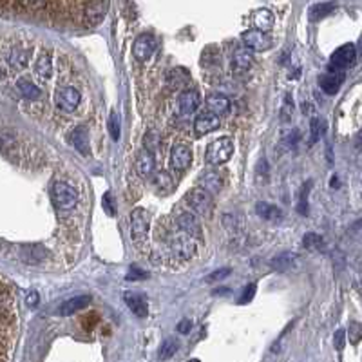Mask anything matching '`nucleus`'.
<instances>
[{
    "label": "nucleus",
    "mask_w": 362,
    "mask_h": 362,
    "mask_svg": "<svg viewBox=\"0 0 362 362\" xmlns=\"http://www.w3.org/2000/svg\"><path fill=\"white\" fill-rule=\"evenodd\" d=\"M234 143L230 138L223 136L219 140L212 141L210 147L206 149V163L210 165H223L232 158Z\"/></svg>",
    "instance_id": "f257e3e1"
},
{
    "label": "nucleus",
    "mask_w": 362,
    "mask_h": 362,
    "mask_svg": "<svg viewBox=\"0 0 362 362\" xmlns=\"http://www.w3.org/2000/svg\"><path fill=\"white\" fill-rule=\"evenodd\" d=\"M51 196H53L54 205H56L58 208H62V210L74 208V206H77V203H78L77 190H74L71 185L64 183V181H58V183L53 185Z\"/></svg>",
    "instance_id": "f03ea898"
},
{
    "label": "nucleus",
    "mask_w": 362,
    "mask_h": 362,
    "mask_svg": "<svg viewBox=\"0 0 362 362\" xmlns=\"http://www.w3.org/2000/svg\"><path fill=\"white\" fill-rule=\"evenodd\" d=\"M107 9H109L107 2H89V4H82L80 16L85 26L92 27V26H98V24L105 18Z\"/></svg>",
    "instance_id": "7ed1b4c3"
},
{
    "label": "nucleus",
    "mask_w": 362,
    "mask_h": 362,
    "mask_svg": "<svg viewBox=\"0 0 362 362\" xmlns=\"http://www.w3.org/2000/svg\"><path fill=\"white\" fill-rule=\"evenodd\" d=\"M149 234V214L145 208H134L130 212V237L143 241Z\"/></svg>",
    "instance_id": "20e7f679"
},
{
    "label": "nucleus",
    "mask_w": 362,
    "mask_h": 362,
    "mask_svg": "<svg viewBox=\"0 0 362 362\" xmlns=\"http://www.w3.org/2000/svg\"><path fill=\"white\" fill-rule=\"evenodd\" d=\"M192 161V153L188 149V145L183 141H178V143L172 145L170 150V167L174 172H183L185 168H188Z\"/></svg>",
    "instance_id": "39448f33"
},
{
    "label": "nucleus",
    "mask_w": 362,
    "mask_h": 362,
    "mask_svg": "<svg viewBox=\"0 0 362 362\" xmlns=\"http://www.w3.org/2000/svg\"><path fill=\"white\" fill-rule=\"evenodd\" d=\"M357 58V49L353 44H344L339 49L333 51L332 58H330V67L337 69V71H344L346 67H350Z\"/></svg>",
    "instance_id": "423d86ee"
},
{
    "label": "nucleus",
    "mask_w": 362,
    "mask_h": 362,
    "mask_svg": "<svg viewBox=\"0 0 362 362\" xmlns=\"http://www.w3.org/2000/svg\"><path fill=\"white\" fill-rule=\"evenodd\" d=\"M241 40H243V44L246 46V49H250V51H266L272 47L270 36L257 29L244 31V33L241 34Z\"/></svg>",
    "instance_id": "0eeeda50"
},
{
    "label": "nucleus",
    "mask_w": 362,
    "mask_h": 362,
    "mask_svg": "<svg viewBox=\"0 0 362 362\" xmlns=\"http://www.w3.org/2000/svg\"><path fill=\"white\" fill-rule=\"evenodd\" d=\"M80 91L74 87H62L60 91L56 92V105L60 107L62 111L65 112H72L80 105Z\"/></svg>",
    "instance_id": "6e6552de"
},
{
    "label": "nucleus",
    "mask_w": 362,
    "mask_h": 362,
    "mask_svg": "<svg viewBox=\"0 0 362 362\" xmlns=\"http://www.w3.org/2000/svg\"><path fill=\"white\" fill-rule=\"evenodd\" d=\"M154 49H156V40H154L153 34H140L136 40H134V46H132V53L134 56L138 58L140 62H145L149 60L153 56Z\"/></svg>",
    "instance_id": "1a4fd4ad"
},
{
    "label": "nucleus",
    "mask_w": 362,
    "mask_h": 362,
    "mask_svg": "<svg viewBox=\"0 0 362 362\" xmlns=\"http://www.w3.org/2000/svg\"><path fill=\"white\" fill-rule=\"evenodd\" d=\"M344 82V72L337 71V69L330 67L328 72H324L322 77L319 78V85L326 94H337Z\"/></svg>",
    "instance_id": "9d476101"
},
{
    "label": "nucleus",
    "mask_w": 362,
    "mask_h": 362,
    "mask_svg": "<svg viewBox=\"0 0 362 362\" xmlns=\"http://www.w3.org/2000/svg\"><path fill=\"white\" fill-rule=\"evenodd\" d=\"M185 199H187L188 205H190L192 208H194L196 212H199V214L208 212L210 203H212L210 194L206 190H203V188H192V190H188L187 196H185Z\"/></svg>",
    "instance_id": "9b49d317"
},
{
    "label": "nucleus",
    "mask_w": 362,
    "mask_h": 362,
    "mask_svg": "<svg viewBox=\"0 0 362 362\" xmlns=\"http://www.w3.org/2000/svg\"><path fill=\"white\" fill-rule=\"evenodd\" d=\"M123 301H125V304L129 306L130 312H132L136 317H140V319L149 315V304H147V299H145L141 294H138V292H125Z\"/></svg>",
    "instance_id": "f8f14e48"
},
{
    "label": "nucleus",
    "mask_w": 362,
    "mask_h": 362,
    "mask_svg": "<svg viewBox=\"0 0 362 362\" xmlns=\"http://www.w3.org/2000/svg\"><path fill=\"white\" fill-rule=\"evenodd\" d=\"M178 102H179V111L183 112L185 116H190L192 112H196V109L199 107V102H201V98H199L198 89L188 87V89H185L181 94H179Z\"/></svg>",
    "instance_id": "ddd939ff"
},
{
    "label": "nucleus",
    "mask_w": 362,
    "mask_h": 362,
    "mask_svg": "<svg viewBox=\"0 0 362 362\" xmlns=\"http://www.w3.org/2000/svg\"><path fill=\"white\" fill-rule=\"evenodd\" d=\"M219 125H221V118L216 116V115H212V112H208V111H203L194 122V129H196V132H198L199 136L212 132V130H216Z\"/></svg>",
    "instance_id": "4468645a"
},
{
    "label": "nucleus",
    "mask_w": 362,
    "mask_h": 362,
    "mask_svg": "<svg viewBox=\"0 0 362 362\" xmlns=\"http://www.w3.org/2000/svg\"><path fill=\"white\" fill-rule=\"evenodd\" d=\"M29 56H31L29 49H24L22 46H13L9 49L8 56H6V62H8V65L13 71H22L29 64Z\"/></svg>",
    "instance_id": "2eb2a0df"
},
{
    "label": "nucleus",
    "mask_w": 362,
    "mask_h": 362,
    "mask_svg": "<svg viewBox=\"0 0 362 362\" xmlns=\"http://www.w3.org/2000/svg\"><path fill=\"white\" fill-rule=\"evenodd\" d=\"M178 226L183 230L185 234H188V236L201 239V236H203L201 225H199L198 217H196L194 214H181V216L178 217Z\"/></svg>",
    "instance_id": "dca6fc26"
},
{
    "label": "nucleus",
    "mask_w": 362,
    "mask_h": 362,
    "mask_svg": "<svg viewBox=\"0 0 362 362\" xmlns=\"http://www.w3.org/2000/svg\"><path fill=\"white\" fill-rule=\"evenodd\" d=\"M205 111L212 112V115H216V116L221 118L223 115H226V112L230 111V100L226 98V96H223V94H210L208 98H206V109Z\"/></svg>",
    "instance_id": "f3484780"
},
{
    "label": "nucleus",
    "mask_w": 362,
    "mask_h": 362,
    "mask_svg": "<svg viewBox=\"0 0 362 362\" xmlns=\"http://www.w3.org/2000/svg\"><path fill=\"white\" fill-rule=\"evenodd\" d=\"M252 20H254V26H256L257 31H261V33H268V31L274 27V13L270 11V9H257L256 13H254V16H252Z\"/></svg>",
    "instance_id": "a211bd4d"
},
{
    "label": "nucleus",
    "mask_w": 362,
    "mask_h": 362,
    "mask_svg": "<svg viewBox=\"0 0 362 362\" xmlns=\"http://www.w3.org/2000/svg\"><path fill=\"white\" fill-rule=\"evenodd\" d=\"M87 304H91V297H89V295H78V297H72V299H69L67 302H64V304L60 306V310H58V313L64 317H69V315H72V313H77L78 310L85 308Z\"/></svg>",
    "instance_id": "6ab92c4d"
},
{
    "label": "nucleus",
    "mask_w": 362,
    "mask_h": 362,
    "mask_svg": "<svg viewBox=\"0 0 362 362\" xmlns=\"http://www.w3.org/2000/svg\"><path fill=\"white\" fill-rule=\"evenodd\" d=\"M201 185H203V190H206L208 194H216V192L221 190V185H223V179L221 176L217 174L214 170H208L201 176Z\"/></svg>",
    "instance_id": "aec40b11"
},
{
    "label": "nucleus",
    "mask_w": 362,
    "mask_h": 362,
    "mask_svg": "<svg viewBox=\"0 0 362 362\" xmlns=\"http://www.w3.org/2000/svg\"><path fill=\"white\" fill-rule=\"evenodd\" d=\"M16 89H18L20 94L26 100H29V102H36V100L42 96V91H40L31 80H27V78H20V80L16 82Z\"/></svg>",
    "instance_id": "412c9836"
},
{
    "label": "nucleus",
    "mask_w": 362,
    "mask_h": 362,
    "mask_svg": "<svg viewBox=\"0 0 362 362\" xmlns=\"http://www.w3.org/2000/svg\"><path fill=\"white\" fill-rule=\"evenodd\" d=\"M71 143L74 145V149L82 154L89 153V134L85 127H77L71 132Z\"/></svg>",
    "instance_id": "4be33fe9"
},
{
    "label": "nucleus",
    "mask_w": 362,
    "mask_h": 362,
    "mask_svg": "<svg viewBox=\"0 0 362 362\" xmlns=\"http://www.w3.org/2000/svg\"><path fill=\"white\" fill-rule=\"evenodd\" d=\"M34 72L39 74L42 80H49L51 74H53V60L47 53H42L36 62H34Z\"/></svg>",
    "instance_id": "5701e85b"
},
{
    "label": "nucleus",
    "mask_w": 362,
    "mask_h": 362,
    "mask_svg": "<svg viewBox=\"0 0 362 362\" xmlns=\"http://www.w3.org/2000/svg\"><path fill=\"white\" fill-rule=\"evenodd\" d=\"M136 167H138L140 176L149 178V176L154 172V156H153V153H149V150H141L140 156H138Z\"/></svg>",
    "instance_id": "b1692460"
},
{
    "label": "nucleus",
    "mask_w": 362,
    "mask_h": 362,
    "mask_svg": "<svg viewBox=\"0 0 362 362\" xmlns=\"http://www.w3.org/2000/svg\"><path fill=\"white\" fill-rule=\"evenodd\" d=\"M295 259H297L295 254H292V252H284V254H279L277 257L272 259V266H274L275 270H279V272H286V270H290V268L294 266Z\"/></svg>",
    "instance_id": "393cba45"
},
{
    "label": "nucleus",
    "mask_w": 362,
    "mask_h": 362,
    "mask_svg": "<svg viewBox=\"0 0 362 362\" xmlns=\"http://www.w3.org/2000/svg\"><path fill=\"white\" fill-rule=\"evenodd\" d=\"M256 214L259 217H263V219H268V221L277 219V217L281 216V212H279L277 206L270 205V203H264V201H259L256 205Z\"/></svg>",
    "instance_id": "a878e982"
},
{
    "label": "nucleus",
    "mask_w": 362,
    "mask_h": 362,
    "mask_svg": "<svg viewBox=\"0 0 362 362\" xmlns=\"http://www.w3.org/2000/svg\"><path fill=\"white\" fill-rule=\"evenodd\" d=\"M46 256L47 252L40 246H26L22 250V257L26 259V263H40Z\"/></svg>",
    "instance_id": "bb28decb"
},
{
    "label": "nucleus",
    "mask_w": 362,
    "mask_h": 362,
    "mask_svg": "<svg viewBox=\"0 0 362 362\" xmlns=\"http://www.w3.org/2000/svg\"><path fill=\"white\" fill-rule=\"evenodd\" d=\"M252 65V54L248 49H239L234 54V67L239 69V71H246Z\"/></svg>",
    "instance_id": "cd10ccee"
},
{
    "label": "nucleus",
    "mask_w": 362,
    "mask_h": 362,
    "mask_svg": "<svg viewBox=\"0 0 362 362\" xmlns=\"http://www.w3.org/2000/svg\"><path fill=\"white\" fill-rule=\"evenodd\" d=\"M174 250L179 252L183 257H190L194 254V243L190 239H185V237H176L174 239Z\"/></svg>",
    "instance_id": "c85d7f7f"
},
{
    "label": "nucleus",
    "mask_w": 362,
    "mask_h": 362,
    "mask_svg": "<svg viewBox=\"0 0 362 362\" xmlns=\"http://www.w3.org/2000/svg\"><path fill=\"white\" fill-rule=\"evenodd\" d=\"M333 9H335V4H332V2H326V4H315L310 8V18L319 20V18H322V16L330 15Z\"/></svg>",
    "instance_id": "c756f323"
},
{
    "label": "nucleus",
    "mask_w": 362,
    "mask_h": 362,
    "mask_svg": "<svg viewBox=\"0 0 362 362\" xmlns=\"http://www.w3.org/2000/svg\"><path fill=\"white\" fill-rule=\"evenodd\" d=\"M324 123L320 122L317 116H313L312 118V122H310V141L312 143H317V141L320 140V136H322V132H324Z\"/></svg>",
    "instance_id": "7c9ffc66"
},
{
    "label": "nucleus",
    "mask_w": 362,
    "mask_h": 362,
    "mask_svg": "<svg viewBox=\"0 0 362 362\" xmlns=\"http://www.w3.org/2000/svg\"><path fill=\"white\" fill-rule=\"evenodd\" d=\"M107 127H109V132H111V138L115 141L120 140V116L116 115V111H111L109 115V120H107Z\"/></svg>",
    "instance_id": "2f4dec72"
},
{
    "label": "nucleus",
    "mask_w": 362,
    "mask_h": 362,
    "mask_svg": "<svg viewBox=\"0 0 362 362\" xmlns=\"http://www.w3.org/2000/svg\"><path fill=\"white\" fill-rule=\"evenodd\" d=\"M178 342H176L174 339H167L163 344H161V350H160V357L163 358V360H167V358H170L172 355L178 351Z\"/></svg>",
    "instance_id": "473e14b6"
},
{
    "label": "nucleus",
    "mask_w": 362,
    "mask_h": 362,
    "mask_svg": "<svg viewBox=\"0 0 362 362\" xmlns=\"http://www.w3.org/2000/svg\"><path fill=\"white\" fill-rule=\"evenodd\" d=\"M310 185L312 183H304L301 188V196H299V205L297 210L301 214H308V192H310Z\"/></svg>",
    "instance_id": "72a5a7b5"
},
{
    "label": "nucleus",
    "mask_w": 362,
    "mask_h": 362,
    "mask_svg": "<svg viewBox=\"0 0 362 362\" xmlns=\"http://www.w3.org/2000/svg\"><path fill=\"white\" fill-rule=\"evenodd\" d=\"M254 295H256V284L244 286L243 295L239 297V304H248V302H250L252 299H254Z\"/></svg>",
    "instance_id": "f704fd0d"
},
{
    "label": "nucleus",
    "mask_w": 362,
    "mask_h": 362,
    "mask_svg": "<svg viewBox=\"0 0 362 362\" xmlns=\"http://www.w3.org/2000/svg\"><path fill=\"white\" fill-rule=\"evenodd\" d=\"M304 246L306 248H319V246H322V239H320L317 234H308V236L304 237Z\"/></svg>",
    "instance_id": "c9c22d12"
},
{
    "label": "nucleus",
    "mask_w": 362,
    "mask_h": 362,
    "mask_svg": "<svg viewBox=\"0 0 362 362\" xmlns=\"http://www.w3.org/2000/svg\"><path fill=\"white\" fill-rule=\"evenodd\" d=\"M147 272L141 270V268H130L129 274H127V279L129 281H141V279H147Z\"/></svg>",
    "instance_id": "e433bc0d"
},
{
    "label": "nucleus",
    "mask_w": 362,
    "mask_h": 362,
    "mask_svg": "<svg viewBox=\"0 0 362 362\" xmlns=\"http://www.w3.org/2000/svg\"><path fill=\"white\" fill-rule=\"evenodd\" d=\"M103 208H105V212L109 214V216H115V214H116V208H115V203H112L111 192H107V194L103 196Z\"/></svg>",
    "instance_id": "4c0bfd02"
},
{
    "label": "nucleus",
    "mask_w": 362,
    "mask_h": 362,
    "mask_svg": "<svg viewBox=\"0 0 362 362\" xmlns=\"http://www.w3.org/2000/svg\"><path fill=\"white\" fill-rule=\"evenodd\" d=\"M230 274V268H221V270H216L210 277H206V281L212 282V281H217V279H225L226 275Z\"/></svg>",
    "instance_id": "58836bf2"
},
{
    "label": "nucleus",
    "mask_w": 362,
    "mask_h": 362,
    "mask_svg": "<svg viewBox=\"0 0 362 362\" xmlns=\"http://www.w3.org/2000/svg\"><path fill=\"white\" fill-rule=\"evenodd\" d=\"M156 183L160 185V187H163V185H167V188L172 187V181H170V178H168L167 172H160V174L156 176Z\"/></svg>",
    "instance_id": "ea45409f"
},
{
    "label": "nucleus",
    "mask_w": 362,
    "mask_h": 362,
    "mask_svg": "<svg viewBox=\"0 0 362 362\" xmlns=\"http://www.w3.org/2000/svg\"><path fill=\"white\" fill-rule=\"evenodd\" d=\"M192 330V320L190 319H183L181 322H178V332L183 333V335H187L188 332Z\"/></svg>",
    "instance_id": "a19ab883"
},
{
    "label": "nucleus",
    "mask_w": 362,
    "mask_h": 362,
    "mask_svg": "<svg viewBox=\"0 0 362 362\" xmlns=\"http://www.w3.org/2000/svg\"><path fill=\"white\" fill-rule=\"evenodd\" d=\"M344 337H346V332H344V330H337V333H335V348L337 350H342L344 348Z\"/></svg>",
    "instance_id": "79ce46f5"
},
{
    "label": "nucleus",
    "mask_w": 362,
    "mask_h": 362,
    "mask_svg": "<svg viewBox=\"0 0 362 362\" xmlns=\"http://www.w3.org/2000/svg\"><path fill=\"white\" fill-rule=\"evenodd\" d=\"M26 302L34 308V306L39 304V294H36V292H29V294H27V297H26Z\"/></svg>",
    "instance_id": "37998d69"
},
{
    "label": "nucleus",
    "mask_w": 362,
    "mask_h": 362,
    "mask_svg": "<svg viewBox=\"0 0 362 362\" xmlns=\"http://www.w3.org/2000/svg\"><path fill=\"white\" fill-rule=\"evenodd\" d=\"M290 115H292V109H290V98L286 96V103H284V107H282V118L288 120Z\"/></svg>",
    "instance_id": "c03bdc74"
},
{
    "label": "nucleus",
    "mask_w": 362,
    "mask_h": 362,
    "mask_svg": "<svg viewBox=\"0 0 362 362\" xmlns=\"http://www.w3.org/2000/svg\"><path fill=\"white\" fill-rule=\"evenodd\" d=\"M188 362H199V360H196V358H192V360H188Z\"/></svg>",
    "instance_id": "a18cd8bd"
}]
</instances>
